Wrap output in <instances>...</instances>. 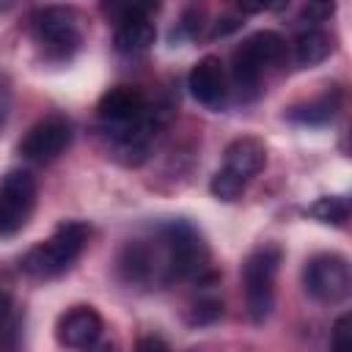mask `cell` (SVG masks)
<instances>
[{
  "mask_svg": "<svg viewBox=\"0 0 352 352\" xmlns=\"http://www.w3.org/2000/svg\"><path fill=\"white\" fill-rule=\"evenodd\" d=\"M91 239V226L82 220H63L50 239L33 245L22 258L19 270L36 280H52L60 278L74 267V261L82 256L85 245Z\"/></svg>",
  "mask_w": 352,
  "mask_h": 352,
  "instance_id": "obj_1",
  "label": "cell"
},
{
  "mask_svg": "<svg viewBox=\"0 0 352 352\" xmlns=\"http://www.w3.org/2000/svg\"><path fill=\"white\" fill-rule=\"evenodd\" d=\"M85 16L72 6H47L38 8L30 19V38L38 47L44 60L66 63L85 44Z\"/></svg>",
  "mask_w": 352,
  "mask_h": 352,
  "instance_id": "obj_2",
  "label": "cell"
},
{
  "mask_svg": "<svg viewBox=\"0 0 352 352\" xmlns=\"http://www.w3.org/2000/svg\"><path fill=\"white\" fill-rule=\"evenodd\" d=\"M286 58V38L275 30H258L248 36L231 55V82L242 102L261 94L264 74L278 69Z\"/></svg>",
  "mask_w": 352,
  "mask_h": 352,
  "instance_id": "obj_3",
  "label": "cell"
},
{
  "mask_svg": "<svg viewBox=\"0 0 352 352\" xmlns=\"http://www.w3.org/2000/svg\"><path fill=\"white\" fill-rule=\"evenodd\" d=\"M283 261V248L275 242H264L248 253L242 261V294L250 322L261 324L270 319L275 308V280Z\"/></svg>",
  "mask_w": 352,
  "mask_h": 352,
  "instance_id": "obj_4",
  "label": "cell"
},
{
  "mask_svg": "<svg viewBox=\"0 0 352 352\" xmlns=\"http://www.w3.org/2000/svg\"><path fill=\"white\" fill-rule=\"evenodd\" d=\"M302 286L305 294L322 305H336L349 297L352 272L349 261L341 253H316L302 267Z\"/></svg>",
  "mask_w": 352,
  "mask_h": 352,
  "instance_id": "obj_5",
  "label": "cell"
},
{
  "mask_svg": "<svg viewBox=\"0 0 352 352\" xmlns=\"http://www.w3.org/2000/svg\"><path fill=\"white\" fill-rule=\"evenodd\" d=\"M38 184L28 170H11L0 182V239L16 236L33 217Z\"/></svg>",
  "mask_w": 352,
  "mask_h": 352,
  "instance_id": "obj_6",
  "label": "cell"
},
{
  "mask_svg": "<svg viewBox=\"0 0 352 352\" xmlns=\"http://www.w3.org/2000/svg\"><path fill=\"white\" fill-rule=\"evenodd\" d=\"M148 99L140 88L135 85H116L110 91L102 94L99 104H96V118L99 126L104 129L107 138H116L126 129H132L135 124H140L148 113Z\"/></svg>",
  "mask_w": 352,
  "mask_h": 352,
  "instance_id": "obj_7",
  "label": "cell"
},
{
  "mask_svg": "<svg viewBox=\"0 0 352 352\" xmlns=\"http://www.w3.org/2000/svg\"><path fill=\"white\" fill-rule=\"evenodd\" d=\"M72 138H74L72 121L60 113H52V116H44L41 121H36L25 132V138L19 140V154L28 162L47 165V162L58 160L72 146Z\"/></svg>",
  "mask_w": 352,
  "mask_h": 352,
  "instance_id": "obj_8",
  "label": "cell"
},
{
  "mask_svg": "<svg viewBox=\"0 0 352 352\" xmlns=\"http://www.w3.org/2000/svg\"><path fill=\"white\" fill-rule=\"evenodd\" d=\"M187 88L192 99L209 110H223L228 102V74L214 55H204L187 74Z\"/></svg>",
  "mask_w": 352,
  "mask_h": 352,
  "instance_id": "obj_9",
  "label": "cell"
},
{
  "mask_svg": "<svg viewBox=\"0 0 352 352\" xmlns=\"http://www.w3.org/2000/svg\"><path fill=\"white\" fill-rule=\"evenodd\" d=\"M104 322L94 305H74L63 311L55 322V338L60 346L69 349H88L99 341Z\"/></svg>",
  "mask_w": 352,
  "mask_h": 352,
  "instance_id": "obj_10",
  "label": "cell"
},
{
  "mask_svg": "<svg viewBox=\"0 0 352 352\" xmlns=\"http://www.w3.org/2000/svg\"><path fill=\"white\" fill-rule=\"evenodd\" d=\"M264 165H267V146H264V140H258L253 135H242V138L231 140L223 151V168L242 176L245 182L258 176L264 170Z\"/></svg>",
  "mask_w": 352,
  "mask_h": 352,
  "instance_id": "obj_11",
  "label": "cell"
},
{
  "mask_svg": "<svg viewBox=\"0 0 352 352\" xmlns=\"http://www.w3.org/2000/svg\"><path fill=\"white\" fill-rule=\"evenodd\" d=\"M113 44L121 55H140L146 52L154 38H157V28L151 22V16H135V19H124L118 25H113Z\"/></svg>",
  "mask_w": 352,
  "mask_h": 352,
  "instance_id": "obj_12",
  "label": "cell"
},
{
  "mask_svg": "<svg viewBox=\"0 0 352 352\" xmlns=\"http://www.w3.org/2000/svg\"><path fill=\"white\" fill-rule=\"evenodd\" d=\"M338 107H341V94L333 88V91H324V94L292 107L289 118L297 124H305V126H322V124H330L336 118Z\"/></svg>",
  "mask_w": 352,
  "mask_h": 352,
  "instance_id": "obj_13",
  "label": "cell"
},
{
  "mask_svg": "<svg viewBox=\"0 0 352 352\" xmlns=\"http://www.w3.org/2000/svg\"><path fill=\"white\" fill-rule=\"evenodd\" d=\"M330 52H333V38L324 30H316V28L300 33V38L294 44V58H297L300 66H316Z\"/></svg>",
  "mask_w": 352,
  "mask_h": 352,
  "instance_id": "obj_14",
  "label": "cell"
},
{
  "mask_svg": "<svg viewBox=\"0 0 352 352\" xmlns=\"http://www.w3.org/2000/svg\"><path fill=\"white\" fill-rule=\"evenodd\" d=\"M99 11L107 22L118 25L135 16H154L160 11V0H99Z\"/></svg>",
  "mask_w": 352,
  "mask_h": 352,
  "instance_id": "obj_15",
  "label": "cell"
},
{
  "mask_svg": "<svg viewBox=\"0 0 352 352\" xmlns=\"http://www.w3.org/2000/svg\"><path fill=\"white\" fill-rule=\"evenodd\" d=\"M308 214L324 226H344L349 217V201L341 195H324L308 206Z\"/></svg>",
  "mask_w": 352,
  "mask_h": 352,
  "instance_id": "obj_16",
  "label": "cell"
},
{
  "mask_svg": "<svg viewBox=\"0 0 352 352\" xmlns=\"http://www.w3.org/2000/svg\"><path fill=\"white\" fill-rule=\"evenodd\" d=\"M245 187H248V182H245L242 176L231 173L228 168H220V170L212 176V182H209V190H212V195H214L217 201H226V204L236 201V198L245 192Z\"/></svg>",
  "mask_w": 352,
  "mask_h": 352,
  "instance_id": "obj_17",
  "label": "cell"
},
{
  "mask_svg": "<svg viewBox=\"0 0 352 352\" xmlns=\"http://www.w3.org/2000/svg\"><path fill=\"white\" fill-rule=\"evenodd\" d=\"M220 316H223V302H220L217 297H209V294L198 297V300L187 308V322H190L192 327L212 324V322H217Z\"/></svg>",
  "mask_w": 352,
  "mask_h": 352,
  "instance_id": "obj_18",
  "label": "cell"
},
{
  "mask_svg": "<svg viewBox=\"0 0 352 352\" xmlns=\"http://www.w3.org/2000/svg\"><path fill=\"white\" fill-rule=\"evenodd\" d=\"M352 344V330H349V314L338 316L336 319V327H333V338H330V346L333 349H346Z\"/></svg>",
  "mask_w": 352,
  "mask_h": 352,
  "instance_id": "obj_19",
  "label": "cell"
},
{
  "mask_svg": "<svg viewBox=\"0 0 352 352\" xmlns=\"http://www.w3.org/2000/svg\"><path fill=\"white\" fill-rule=\"evenodd\" d=\"M289 0H236V6L245 14H261V11H280Z\"/></svg>",
  "mask_w": 352,
  "mask_h": 352,
  "instance_id": "obj_20",
  "label": "cell"
},
{
  "mask_svg": "<svg viewBox=\"0 0 352 352\" xmlns=\"http://www.w3.org/2000/svg\"><path fill=\"white\" fill-rule=\"evenodd\" d=\"M11 314H14V300H11V294H8V292H3V289H0V330L11 322Z\"/></svg>",
  "mask_w": 352,
  "mask_h": 352,
  "instance_id": "obj_21",
  "label": "cell"
},
{
  "mask_svg": "<svg viewBox=\"0 0 352 352\" xmlns=\"http://www.w3.org/2000/svg\"><path fill=\"white\" fill-rule=\"evenodd\" d=\"M138 349H168V344L162 338H140Z\"/></svg>",
  "mask_w": 352,
  "mask_h": 352,
  "instance_id": "obj_22",
  "label": "cell"
},
{
  "mask_svg": "<svg viewBox=\"0 0 352 352\" xmlns=\"http://www.w3.org/2000/svg\"><path fill=\"white\" fill-rule=\"evenodd\" d=\"M22 0H0V11H11V8H16Z\"/></svg>",
  "mask_w": 352,
  "mask_h": 352,
  "instance_id": "obj_23",
  "label": "cell"
},
{
  "mask_svg": "<svg viewBox=\"0 0 352 352\" xmlns=\"http://www.w3.org/2000/svg\"><path fill=\"white\" fill-rule=\"evenodd\" d=\"M316 3H333V0H316Z\"/></svg>",
  "mask_w": 352,
  "mask_h": 352,
  "instance_id": "obj_24",
  "label": "cell"
}]
</instances>
